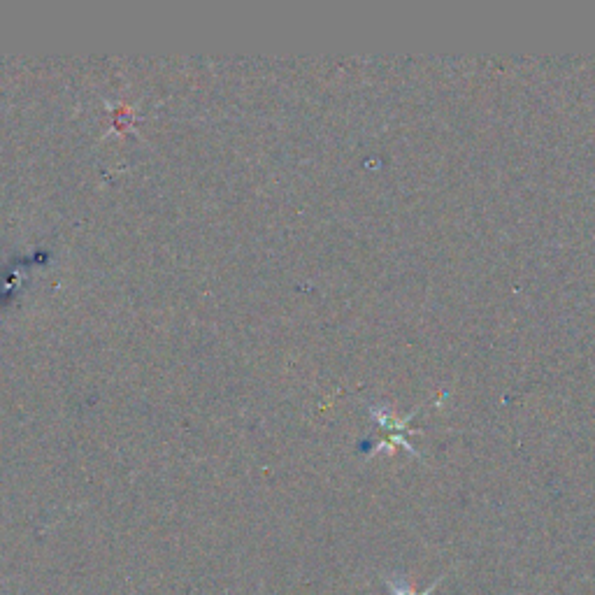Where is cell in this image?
Listing matches in <instances>:
<instances>
[{
	"instance_id": "cell-1",
	"label": "cell",
	"mask_w": 595,
	"mask_h": 595,
	"mask_svg": "<svg viewBox=\"0 0 595 595\" xmlns=\"http://www.w3.org/2000/svg\"><path fill=\"white\" fill-rule=\"evenodd\" d=\"M442 579H444V577H437L435 582L430 584L424 593H417V591H414V589H412V584L407 582L405 577H384V584H386V589H389L391 595H430V593H435V589H437V586H440Z\"/></svg>"
}]
</instances>
